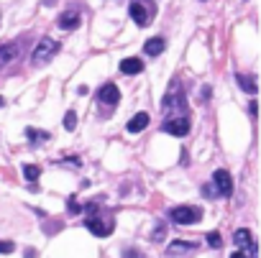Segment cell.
<instances>
[{
    "label": "cell",
    "instance_id": "9a60e30c",
    "mask_svg": "<svg viewBox=\"0 0 261 258\" xmlns=\"http://www.w3.org/2000/svg\"><path fill=\"white\" fill-rule=\"evenodd\" d=\"M233 243L243 251V248H249V243H251V233L246 230V227H241V230H236V235H233Z\"/></svg>",
    "mask_w": 261,
    "mask_h": 258
},
{
    "label": "cell",
    "instance_id": "8fae6325",
    "mask_svg": "<svg viewBox=\"0 0 261 258\" xmlns=\"http://www.w3.org/2000/svg\"><path fill=\"white\" fill-rule=\"evenodd\" d=\"M87 230H90L92 235L105 238V235H110V233H113V227L107 225V222H100V220H87Z\"/></svg>",
    "mask_w": 261,
    "mask_h": 258
},
{
    "label": "cell",
    "instance_id": "6da1fadb",
    "mask_svg": "<svg viewBox=\"0 0 261 258\" xmlns=\"http://www.w3.org/2000/svg\"><path fill=\"white\" fill-rule=\"evenodd\" d=\"M184 108V95H182V85L179 80L172 82V87L166 89V95H164V102H161V110L164 115H179V110Z\"/></svg>",
    "mask_w": 261,
    "mask_h": 258
},
{
    "label": "cell",
    "instance_id": "d6986e66",
    "mask_svg": "<svg viewBox=\"0 0 261 258\" xmlns=\"http://www.w3.org/2000/svg\"><path fill=\"white\" fill-rule=\"evenodd\" d=\"M64 128H67V130H74V128H77V113H74V110H69V113L64 115Z\"/></svg>",
    "mask_w": 261,
    "mask_h": 258
},
{
    "label": "cell",
    "instance_id": "44dd1931",
    "mask_svg": "<svg viewBox=\"0 0 261 258\" xmlns=\"http://www.w3.org/2000/svg\"><path fill=\"white\" fill-rule=\"evenodd\" d=\"M164 235H166V225L159 222L157 227H154V235H151V238H154V240H164Z\"/></svg>",
    "mask_w": 261,
    "mask_h": 258
},
{
    "label": "cell",
    "instance_id": "2e32d148",
    "mask_svg": "<svg viewBox=\"0 0 261 258\" xmlns=\"http://www.w3.org/2000/svg\"><path fill=\"white\" fill-rule=\"evenodd\" d=\"M26 135L31 141H49V133H46V130H36V128H26Z\"/></svg>",
    "mask_w": 261,
    "mask_h": 258
},
{
    "label": "cell",
    "instance_id": "3957f363",
    "mask_svg": "<svg viewBox=\"0 0 261 258\" xmlns=\"http://www.w3.org/2000/svg\"><path fill=\"white\" fill-rule=\"evenodd\" d=\"M169 217H172V222H177V225H192V222H197L200 217H203V212H200L197 207H190V205H179V207H174L172 212H169Z\"/></svg>",
    "mask_w": 261,
    "mask_h": 258
},
{
    "label": "cell",
    "instance_id": "603a6c76",
    "mask_svg": "<svg viewBox=\"0 0 261 258\" xmlns=\"http://www.w3.org/2000/svg\"><path fill=\"white\" fill-rule=\"evenodd\" d=\"M69 212H72V215H74V212H82V207L77 205V200H69Z\"/></svg>",
    "mask_w": 261,
    "mask_h": 258
},
{
    "label": "cell",
    "instance_id": "30bf717a",
    "mask_svg": "<svg viewBox=\"0 0 261 258\" xmlns=\"http://www.w3.org/2000/svg\"><path fill=\"white\" fill-rule=\"evenodd\" d=\"M98 97H100V102H105V105H115V102L120 100V92H118L115 85H105V87H100Z\"/></svg>",
    "mask_w": 261,
    "mask_h": 258
},
{
    "label": "cell",
    "instance_id": "5bb4252c",
    "mask_svg": "<svg viewBox=\"0 0 261 258\" xmlns=\"http://www.w3.org/2000/svg\"><path fill=\"white\" fill-rule=\"evenodd\" d=\"M146 126H149V113H138V115H133V118L128 120V130H131V133L144 130Z\"/></svg>",
    "mask_w": 261,
    "mask_h": 258
},
{
    "label": "cell",
    "instance_id": "e0dca14e",
    "mask_svg": "<svg viewBox=\"0 0 261 258\" xmlns=\"http://www.w3.org/2000/svg\"><path fill=\"white\" fill-rule=\"evenodd\" d=\"M238 85H241L249 95H256V85H254V80H251V77H241V74H238Z\"/></svg>",
    "mask_w": 261,
    "mask_h": 258
},
{
    "label": "cell",
    "instance_id": "ffe728a7",
    "mask_svg": "<svg viewBox=\"0 0 261 258\" xmlns=\"http://www.w3.org/2000/svg\"><path fill=\"white\" fill-rule=\"evenodd\" d=\"M208 246H210V248H220V233L210 230V233H208Z\"/></svg>",
    "mask_w": 261,
    "mask_h": 258
},
{
    "label": "cell",
    "instance_id": "4316f807",
    "mask_svg": "<svg viewBox=\"0 0 261 258\" xmlns=\"http://www.w3.org/2000/svg\"><path fill=\"white\" fill-rule=\"evenodd\" d=\"M3 105H5V100H3V97H0V108H3Z\"/></svg>",
    "mask_w": 261,
    "mask_h": 258
},
{
    "label": "cell",
    "instance_id": "8992f818",
    "mask_svg": "<svg viewBox=\"0 0 261 258\" xmlns=\"http://www.w3.org/2000/svg\"><path fill=\"white\" fill-rule=\"evenodd\" d=\"M56 23H59V28H64V31H74V28L82 23V18H80V13L77 10H64Z\"/></svg>",
    "mask_w": 261,
    "mask_h": 258
},
{
    "label": "cell",
    "instance_id": "484cf974",
    "mask_svg": "<svg viewBox=\"0 0 261 258\" xmlns=\"http://www.w3.org/2000/svg\"><path fill=\"white\" fill-rule=\"evenodd\" d=\"M54 3H56V0H44V5H46V8H52Z\"/></svg>",
    "mask_w": 261,
    "mask_h": 258
},
{
    "label": "cell",
    "instance_id": "277c9868",
    "mask_svg": "<svg viewBox=\"0 0 261 258\" xmlns=\"http://www.w3.org/2000/svg\"><path fill=\"white\" fill-rule=\"evenodd\" d=\"M164 130L172 135H187L190 133V118L187 115H174L164 123Z\"/></svg>",
    "mask_w": 261,
    "mask_h": 258
},
{
    "label": "cell",
    "instance_id": "ba28073f",
    "mask_svg": "<svg viewBox=\"0 0 261 258\" xmlns=\"http://www.w3.org/2000/svg\"><path fill=\"white\" fill-rule=\"evenodd\" d=\"M15 56H18V43H13V41L0 43V67L15 62Z\"/></svg>",
    "mask_w": 261,
    "mask_h": 258
},
{
    "label": "cell",
    "instance_id": "ac0fdd59",
    "mask_svg": "<svg viewBox=\"0 0 261 258\" xmlns=\"http://www.w3.org/2000/svg\"><path fill=\"white\" fill-rule=\"evenodd\" d=\"M23 174H26L28 181H36V179L41 176V169H39V166H31V164H28V166H23Z\"/></svg>",
    "mask_w": 261,
    "mask_h": 258
},
{
    "label": "cell",
    "instance_id": "7c38bea8",
    "mask_svg": "<svg viewBox=\"0 0 261 258\" xmlns=\"http://www.w3.org/2000/svg\"><path fill=\"white\" fill-rule=\"evenodd\" d=\"M120 72L123 74H138V72H144V62H141V59H123V62H120Z\"/></svg>",
    "mask_w": 261,
    "mask_h": 258
},
{
    "label": "cell",
    "instance_id": "cb8c5ba5",
    "mask_svg": "<svg viewBox=\"0 0 261 258\" xmlns=\"http://www.w3.org/2000/svg\"><path fill=\"white\" fill-rule=\"evenodd\" d=\"M215 192H218V189H215V187H205V194H208V197H212Z\"/></svg>",
    "mask_w": 261,
    "mask_h": 258
},
{
    "label": "cell",
    "instance_id": "4fadbf2b",
    "mask_svg": "<svg viewBox=\"0 0 261 258\" xmlns=\"http://www.w3.org/2000/svg\"><path fill=\"white\" fill-rule=\"evenodd\" d=\"M164 39H159V36H154V39H149L146 43H144V51L149 54V56H159L161 51H164Z\"/></svg>",
    "mask_w": 261,
    "mask_h": 258
},
{
    "label": "cell",
    "instance_id": "7a4b0ae2",
    "mask_svg": "<svg viewBox=\"0 0 261 258\" xmlns=\"http://www.w3.org/2000/svg\"><path fill=\"white\" fill-rule=\"evenodd\" d=\"M56 51H59V43L54 41V39H41L39 43H36V49H34V54H31V62L34 64H46V62H52V59L56 56Z\"/></svg>",
    "mask_w": 261,
    "mask_h": 258
},
{
    "label": "cell",
    "instance_id": "d4e9b609",
    "mask_svg": "<svg viewBox=\"0 0 261 258\" xmlns=\"http://www.w3.org/2000/svg\"><path fill=\"white\" fill-rule=\"evenodd\" d=\"M230 258H246V256H243V251H236V253L230 256Z\"/></svg>",
    "mask_w": 261,
    "mask_h": 258
},
{
    "label": "cell",
    "instance_id": "5b68a950",
    "mask_svg": "<svg viewBox=\"0 0 261 258\" xmlns=\"http://www.w3.org/2000/svg\"><path fill=\"white\" fill-rule=\"evenodd\" d=\"M212 181H215V189H218V194H225L230 197L233 194V179H230V174L225 169H218L212 174Z\"/></svg>",
    "mask_w": 261,
    "mask_h": 258
},
{
    "label": "cell",
    "instance_id": "9c48e42d",
    "mask_svg": "<svg viewBox=\"0 0 261 258\" xmlns=\"http://www.w3.org/2000/svg\"><path fill=\"white\" fill-rule=\"evenodd\" d=\"M128 13H131V18L136 21V26H149V13H146V8L138 3V0H133L131 3V8H128Z\"/></svg>",
    "mask_w": 261,
    "mask_h": 258
},
{
    "label": "cell",
    "instance_id": "52a82bcc",
    "mask_svg": "<svg viewBox=\"0 0 261 258\" xmlns=\"http://www.w3.org/2000/svg\"><path fill=\"white\" fill-rule=\"evenodd\" d=\"M192 251H195V243H190V240H172L169 243V248H166V256L177 258V256H187Z\"/></svg>",
    "mask_w": 261,
    "mask_h": 258
},
{
    "label": "cell",
    "instance_id": "7402d4cb",
    "mask_svg": "<svg viewBox=\"0 0 261 258\" xmlns=\"http://www.w3.org/2000/svg\"><path fill=\"white\" fill-rule=\"evenodd\" d=\"M13 248L15 246H13L10 240H0V253H13Z\"/></svg>",
    "mask_w": 261,
    "mask_h": 258
}]
</instances>
